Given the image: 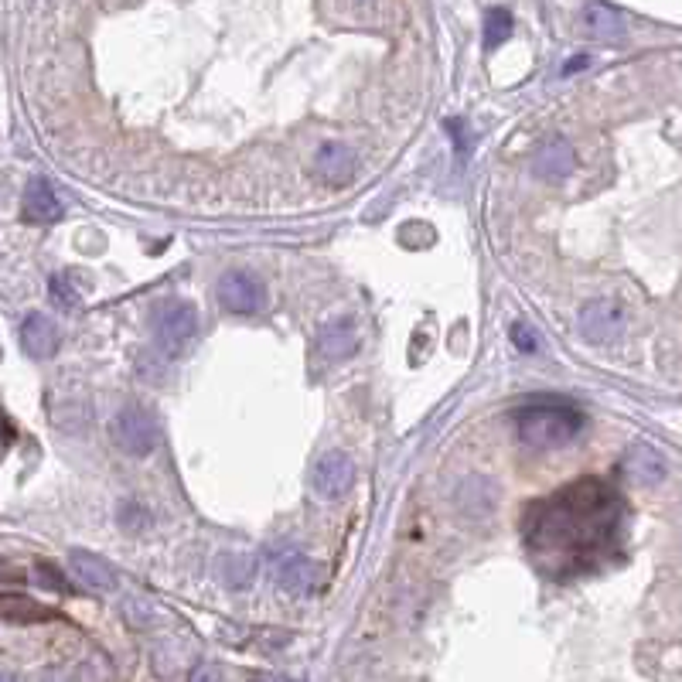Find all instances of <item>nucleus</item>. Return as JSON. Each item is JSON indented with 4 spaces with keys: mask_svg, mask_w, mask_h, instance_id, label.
<instances>
[{
    "mask_svg": "<svg viewBox=\"0 0 682 682\" xmlns=\"http://www.w3.org/2000/svg\"><path fill=\"white\" fill-rule=\"evenodd\" d=\"M270 577L290 597H311L321 584V567L307 553L284 546L270 556Z\"/></svg>",
    "mask_w": 682,
    "mask_h": 682,
    "instance_id": "nucleus-4",
    "label": "nucleus"
},
{
    "mask_svg": "<svg viewBox=\"0 0 682 682\" xmlns=\"http://www.w3.org/2000/svg\"><path fill=\"white\" fill-rule=\"evenodd\" d=\"M584 28H587V35L611 41V38L625 35V18L607 4H587L584 7Z\"/></svg>",
    "mask_w": 682,
    "mask_h": 682,
    "instance_id": "nucleus-18",
    "label": "nucleus"
},
{
    "mask_svg": "<svg viewBox=\"0 0 682 682\" xmlns=\"http://www.w3.org/2000/svg\"><path fill=\"white\" fill-rule=\"evenodd\" d=\"M509 338H512V345L519 348L522 355H532V352H539V335H536V328H529V324H512L509 328Z\"/></svg>",
    "mask_w": 682,
    "mask_h": 682,
    "instance_id": "nucleus-22",
    "label": "nucleus"
},
{
    "mask_svg": "<svg viewBox=\"0 0 682 682\" xmlns=\"http://www.w3.org/2000/svg\"><path fill=\"white\" fill-rule=\"evenodd\" d=\"M355 348H359V331H355L352 321H331L318 331V352L324 359H348Z\"/></svg>",
    "mask_w": 682,
    "mask_h": 682,
    "instance_id": "nucleus-14",
    "label": "nucleus"
},
{
    "mask_svg": "<svg viewBox=\"0 0 682 682\" xmlns=\"http://www.w3.org/2000/svg\"><path fill=\"white\" fill-rule=\"evenodd\" d=\"M151 324H154V338H157V345H161V352L168 355V359H174V355L191 341V335L198 331V311H195V304L168 297V301H161L154 307Z\"/></svg>",
    "mask_w": 682,
    "mask_h": 682,
    "instance_id": "nucleus-3",
    "label": "nucleus"
},
{
    "mask_svg": "<svg viewBox=\"0 0 682 682\" xmlns=\"http://www.w3.org/2000/svg\"><path fill=\"white\" fill-rule=\"evenodd\" d=\"M249 682H290V679L273 676V672H253V676H249Z\"/></svg>",
    "mask_w": 682,
    "mask_h": 682,
    "instance_id": "nucleus-25",
    "label": "nucleus"
},
{
    "mask_svg": "<svg viewBox=\"0 0 682 682\" xmlns=\"http://www.w3.org/2000/svg\"><path fill=\"white\" fill-rule=\"evenodd\" d=\"M515 434L526 447L546 451V447H563L584 430V413L573 406H519L512 413Z\"/></svg>",
    "mask_w": 682,
    "mask_h": 682,
    "instance_id": "nucleus-2",
    "label": "nucleus"
},
{
    "mask_svg": "<svg viewBox=\"0 0 682 682\" xmlns=\"http://www.w3.org/2000/svg\"><path fill=\"white\" fill-rule=\"evenodd\" d=\"M21 209H24V219L41 222V226H45V222H58L65 215L62 198H58V191L52 188V181H45V178H31L28 181Z\"/></svg>",
    "mask_w": 682,
    "mask_h": 682,
    "instance_id": "nucleus-11",
    "label": "nucleus"
},
{
    "mask_svg": "<svg viewBox=\"0 0 682 682\" xmlns=\"http://www.w3.org/2000/svg\"><path fill=\"white\" fill-rule=\"evenodd\" d=\"M314 171H318V178L331 188L348 185V181L355 178V151L348 144L328 140V144H321L318 157H314Z\"/></svg>",
    "mask_w": 682,
    "mask_h": 682,
    "instance_id": "nucleus-9",
    "label": "nucleus"
},
{
    "mask_svg": "<svg viewBox=\"0 0 682 682\" xmlns=\"http://www.w3.org/2000/svg\"><path fill=\"white\" fill-rule=\"evenodd\" d=\"M355 485V464L345 451H328L318 457L311 471V488L321 502H338Z\"/></svg>",
    "mask_w": 682,
    "mask_h": 682,
    "instance_id": "nucleus-6",
    "label": "nucleus"
},
{
    "mask_svg": "<svg viewBox=\"0 0 682 682\" xmlns=\"http://www.w3.org/2000/svg\"><path fill=\"white\" fill-rule=\"evenodd\" d=\"M38 584L48 587V590H65V580L58 577V570L52 567V563H41L38 567Z\"/></svg>",
    "mask_w": 682,
    "mask_h": 682,
    "instance_id": "nucleus-23",
    "label": "nucleus"
},
{
    "mask_svg": "<svg viewBox=\"0 0 682 682\" xmlns=\"http://www.w3.org/2000/svg\"><path fill=\"white\" fill-rule=\"evenodd\" d=\"M0 577H4V563H0Z\"/></svg>",
    "mask_w": 682,
    "mask_h": 682,
    "instance_id": "nucleus-28",
    "label": "nucleus"
},
{
    "mask_svg": "<svg viewBox=\"0 0 682 682\" xmlns=\"http://www.w3.org/2000/svg\"><path fill=\"white\" fill-rule=\"evenodd\" d=\"M447 133H451V140H454V151L461 154V157H468L471 147H474V133L468 127V120H464V116H454V120H447Z\"/></svg>",
    "mask_w": 682,
    "mask_h": 682,
    "instance_id": "nucleus-21",
    "label": "nucleus"
},
{
    "mask_svg": "<svg viewBox=\"0 0 682 682\" xmlns=\"http://www.w3.org/2000/svg\"><path fill=\"white\" fill-rule=\"evenodd\" d=\"M215 294H219V304L232 314H256L266 304V287L260 284V277L246 270L222 273Z\"/></svg>",
    "mask_w": 682,
    "mask_h": 682,
    "instance_id": "nucleus-8",
    "label": "nucleus"
},
{
    "mask_svg": "<svg viewBox=\"0 0 682 682\" xmlns=\"http://www.w3.org/2000/svg\"><path fill=\"white\" fill-rule=\"evenodd\" d=\"M113 444L130 457H147L157 447V420L144 406H127L110 423Z\"/></svg>",
    "mask_w": 682,
    "mask_h": 682,
    "instance_id": "nucleus-5",
    "label": "nucleus"
},
{
    "mask_svg": "<svg viewBox=\"0 0 682 682\" xmlns=\"http://www.w3.org/2000/svg\"><path fill=\"white\" fill-rule=\"evenodd\" d=\"M580 65H587V58H577V62H570V65H563V72H577Z\"/></svg>",
    "mask_w": 682,
    "mask_h": 682,
    "instance_id": "nucleus-26",
    "label": "nucleus"
},
{
    "mask_svg": "<svg viewBox=\"0 0 682 682\" xmlns=\"http://www.w3.org/2000/svg\"><path fill=\"white\" fill-rule=\"evenodd\" d=\"M52 618L48 607H41L38 601L24 594H0V621H11V625H35V621Z\"/></svg>",
    "mask_w": 682,
    "mask_h": 682,
    "instance_id": "nucleus-17",
    "label": "nucleus"
},
{
    "mask_svg": "<svg viewBox=\"0 0 682 682\" xmlns=\"http://www.w3.org/2000/svg\"><path fill=\"white\" fill-rule=\"evenodd\" d=\"M215 570H219V580L229 590H246L256 580V573H260V560L253 553H226L219 556V567Z\"/></svg>",
    "mask_w": 682,
    "mask_h": 682,
    "instance_id": "nucleus-16",
    "label": "nucleus"
},
{
    "mask_svg": "<svg viewBox=\"0 0 682 682\" xmlns=\"http://www.w3.org/2000/svg\"><path fill=\"white\" fill-rule=\"evenodd\" d=\"M191 682H219V669H215V665H198V669L191 672Z\"/></svg>",
    "mask_w": 682,
    "mask_h": 682,
    "instance_id": "nucleus-24",
    "label": "nucleus"
},
{
    "mask_svg": "<svg viewBox=\"0 0 682 682\" xmlns=\"http://www.w3.org/2000/svg\"><path fill=\"white\" fill-rule=\"evenodd\" d=\"M625 471L635 485H655V481L665 478V461L659 451H652V447L635 444L625 457Z\"/></svg>",
    "mask_w": 682,
    "mask_h": 682,
    "instance_id": "nucleus-15",
    "label": "nucleus"
},
{
    "mask_svg": "<svg viewBox=\"0 0 682 682\" xmlns=\"http://www.w3.org/2000/svg\"><path fill=\"white\" fill-rule=\"evenodd\" d=\"M580 335L594 345H607L625 331V307L611 297H601V301H590L580 307V318H577Z\"/></svg>",
    "mask_w": 682,
    "mask_h": 682,
    "instance_id": "nucleus-7",
    "label": "nucleus"
},
{
    "mask_svg": "<svg viewBox=\"0 0 682 682\" xmlns=\"http://www.w3.org/2000/svg\"><path fill=\"white\" fill-rule=\"evenodd\" d=\"M21 345L31 359H52L58 352V328L45 314H28L21 324Z\"/></svg>",
    "mask_w": 682,
    "mask_h": 682,
    "instance_id": "nucleus-13",
    "label": "nucleus"
},
{
    "mask_svg": "<svg viewBox=\"0 0 682 682\" xmlns=\"http://www.w3.org/2000/svg\"><path fill=\"white\" fill-rule=\"evenodd\" d=\"M48 290H52V301L62 307V311H76L79 307V290L72 287V280L62 277V273H55V277L48 280Z\"/></svg>",
    "mask_w": 682,
    "mask_h": 682,
    "instance_id": "nucleus-20",
    "label": "nucleus"
},
{
    "mask_svg": "<svg viewBox=\"0 0 682 682\" xmlns=\"http://www.w3.org/2000/svg\"><path fill=\"white\" fill-rule=\"evenodd\" d=\"M573 164H577V154H573L570 140H563V137H550L536 151V157H532V171H536V178L550 181V185L567 178V174L573 171Z\"/></svg>",
    "mask_w": 682,
    "mask_h": 682,
    "instance_id": "nucleus-10",
    "label": "nucleus"
},
{
    "mask_svg": "<svg viewBox=\"0 0 682 682\" xmlns=\"http://www.w3.org/2000/svg\"><path fill=\"white\" fill-rule=\"evenodd\" d=\"M69 567L76 573L79 584H86L89 590H96V594H113L116 590V570L103 560V556H96L89 550H72Z\"/></svg>",
    "mask_w": 682,
    "mask_h": 682,
    "instance_id": "nucleus-12",
    "label": "nucleus"
},
{
    "mask_svg": "<svg viewBox=\"0 0 682 682\" xmlns=\"http://www.w3.org/2000/svg\"><path fill=\"white\" fill-rule=\"evenodd\" d=\"M625 529V502L597 478L573 481L529 505L522 539L539 570L550 577H584L614 556Z\"/></svg>",
    "mask_w": 682,
    "mask_h": 682,
    "instance_id": "nucleus-1",
    "label": "nucleus"
},
{
    "mask_svg": "<svg viewBox=\"0 0 682 682\" xmlns=\"http://www.w3.org/2000/svg\"><path fill=\"white\" fill-rule=\"evenodd\" d=\"M512 35V14L505 7H488L485 11V48L495 52L502 41H509Z\"/></svg>",
    "mask_w": 682,
    "mask_h": 682,
    "instance_id": "nucleus-19",
    "label": "nucleus"
},
{
    "mask_svg": "<svg viewBox=\"0 0 682 682\" xmlns=\"http://www.w3.org/2000/svg\"><path fill=\"white\" fill-rule=\"evenodd\" d=\"M0 682H14V676L7 669H0Z\"/></svg>",
    "mask_w": 682,
    "mask_h": 682,
    "instance_id": "nucleus-27",
    "label": "nucleus"
}]
</instances>
